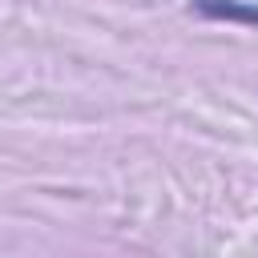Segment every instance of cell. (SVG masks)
<instances>
[{
	"instance_id": "1",
	"label": "cell",
	"mask_w": 258,
	"mask_h": 258,
	"mask_svg": "<svg viewBox=\"0 0 258 258\" xmlns=\"http://www.w3.org/2000/svg\"><path fill=\"white\" fill-rule=\"evenodd\" d=\"M210 20H234V24H258V4L246 0H189Z\"/></svg>"
}]
</instances>
